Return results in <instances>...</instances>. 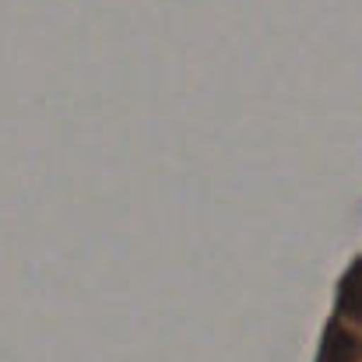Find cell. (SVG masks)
<instances>
[{
	"instance_id": "cell-1",
	"label": "cell",
	"mask_w": 362,
	"mask_h": 362,
	"mask_svg": "<svg viewBox=\"0 0 362 362\" xmlns=\"http://www.w3.org/2000/svg\"><path fill=\"white\" fill-rule=\"evenodd\" d=\"M317 362H362V257L341 278Z\"/></svg>"
}]
</instances>
